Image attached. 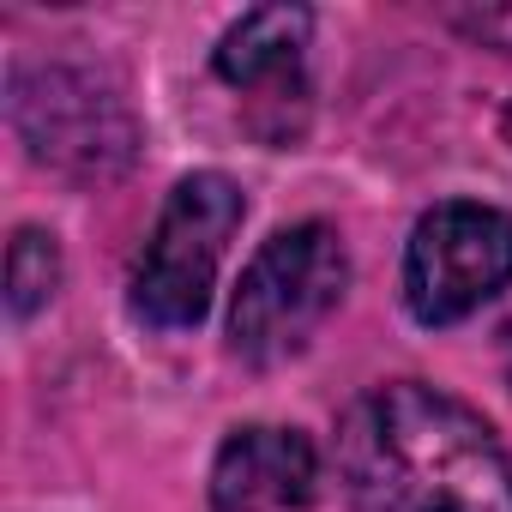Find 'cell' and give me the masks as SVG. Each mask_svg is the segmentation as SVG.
<instances>
[{
	"instance_id": "ba28073f",
	"label": "cell",
	"mask_w": 512,
	"mask_h": 512,
	"mask_svg": "<svg viewBox=\"0 0 512 512\" xmlns=\"http://www.w3.org/2000/svg\"><path fill=\"white\" fill-rule=\"evenodd\" d=\"M67 278V260H61V241L37 223H19L13 241H7V320L25 326L31 314H43L55 302Z\"/></svg>"
},
{
	"instance_id": "9c48e42d",
	"label": "cell",
	"mask_w": 512,
	"mask_h": 512,
	"mask_svg": "<svg viewBox=\"0 0 512 512\" xmlns=\"http://www.w3.org/2000/svg\"><path fill=\"white\" fill-rule=\"evenodd\" d=\"M440 19H446V25H452L464 43L512 55V7H446Z\"/></svg>"
},
{
	"instance_id": "3957f363",
	"label": "cell",
	"mask_w": 512,
	"mask_h": 512,
	"mask_svg": "<svg viewBox=\"0 0 512 512\" xmlns=\"http://www.w3.org/2000/svg\"><path fill=\"white\" fill-rule=\"evenodd\" d=\"M247 217L241 187L223 169H193L169 187L133 278H127V308L151 332H193L211 314L217 272L229 260V241Z\"/></svg>"
},
{
	"instance_id": "6da1fadb",
	"label": "cell",
	"mask_w": 512,
	"mask_h": 512,
	"mask_svg": "<svg viewBox=\"0 0 512 512\" xmlns=\"http://www.w3.org/2000/svg\"><path fill=\"white\" fill-rule=\"evenodd\" d=\"M350 512H512V452L428 380L368 386L338 422Z\"/></svg>"
},
{
	"instance_id": "7a4b0ae2",
	"label": "cell",
	"mask_w": 512,
	"mask_h": 512,
	"mask_svg": "<svg viewBox=\"0 0 512 512\" xmlns=\"http://www.w3.org/2000/svg\"><path fill=\"white\" fill-rule=\"evenodd\" d=\"M344 290H350V247L332 223L308 217L272 229L253 247L229 296V356H241L247 368L296 362L338 314Z\"/></svg>"
},
{
	"instance_id": "52a82bcc",
	"label": "cell",
	"mask_w": 512,
	"mask_h": 512,
	"mask_svg": "<svg viewBox=\"0 0 512 512\" xmlns=\"http://www.w3.org/2000/svg\"><path fill=\"white\" fill-rule=\"evenodd\" d=\"M308 43H314V13L308 7H253L217 37L211 73L229 91H284V85L302 79Z\"/></svg>"
},
{
	"instance_id": "277c9868",
	"label": "cell",
	"mask_w": 512,
	"mask_h": 512,
	"mask_svg": "<svg viewBox=\"0 0 512 512\" xmlns=\"http://www.w3.org/2000/svg\"><path fill=\"white\" fill-rule=\"evenodd\" d=\"M512 284V211L488 199H446L416 217L404 241V308L416 326H464Z\"/></svg>"
},
{
	"instance_id": "5b68a950",
	"label": "cell",
	"mask_w": 512,
	"mask_h": 512,
	"mask_svg": "<svg viewBox=\"0 0 512 512\" xmlns=\"http://www.w3.org/2000/svg\"><path fill=\"white\" fill-rule=\"evenodd\" d=\"M7 115L31 163L73 181H109L133 163L139 127L97 73L85 67H13Z\"/></svg>"
},
{
	"instance_id": "8992f818",
	"label": "cell",
	"mask_w": 512,
	"mask_h": 512,
	"mask_svg": "<svg viewBox=\"0 0 512 512\" xmlns=\"http://www.w3.org/2000/svg\"><path fill=\"white\" fill-rule=\"evenodd\" d=\"M320 494V446L284 422H241L211 458V512H302Z\"/></svg>"
}]
</instances>
